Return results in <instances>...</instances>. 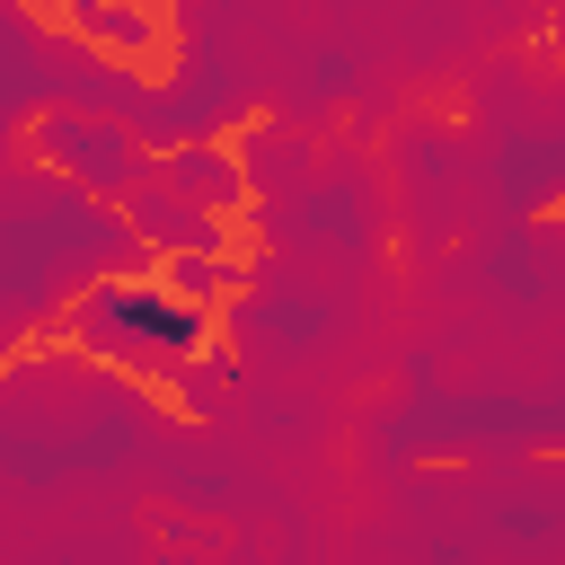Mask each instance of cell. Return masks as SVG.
I'll list each match as a JSON object with an SVG mask.
<instances>
[{
  "label": "cell",
  "instance_id": "cell-1",
  "mask_svg": "<svg viewBox=\"0 0 565 565\" xmlns=\"http://www.w3.org/2000/svg\"><path fill=\"white\" fill-rule=\"evenodd\" d=\"M97 327L115 335V344H150V353H194L203 344V318L185 309V300H168V291H132V282H115V291H97Z\"/></svg>",
  "mask_w": 565,
  "mask_h": 565
}]
</instances>
